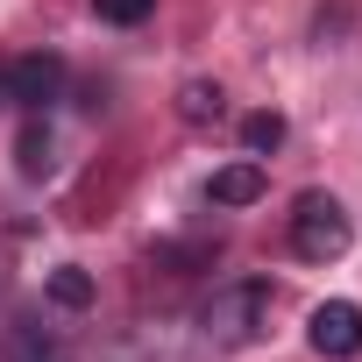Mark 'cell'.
Wrapping results in <instances>:
<instances>
[{"label":"cell","mask_w":362,"mask_h":362,"mask_svg":"<svg viewBox=\"0 0 362 362\" xmlns=\"http://www.w3.org/2000/svg\"><path fill=\"white\" fill-rule=\"evenodd\" d=\"M263 192H270L263 163H228V170H214V185H206V199H214V206H256Z\"/></svg>","instance_id":"cell-5"},{"label":"cell","mask_w":362,"mask_h":362,"mask_svg":"<svg viewBox=\"0 0 362 362\" xmlns=\"http://www.w3.org/2000/svg\"><path fill=\"white\" fill-rule=\"evenodd\" d=\"M0 362H57V334H43L36 320H15L0 334Z\"/></svg>","instance_id":"cell-7"},{"label":"cell","mask_w":362,"mask_h":362,"mask_svg":"<svg viewBox=\"0 0 362 362\" xmlns=\"http://www.w3.org/2000/svg\"><path fill=\"white\" fill-rule=\"evenodd\" d=\"M15 163H22V177H50L57 170V142H50L43 114H29V128L15 135Z\"/></svg>","instance_id":"cell-8"},{"label":"cell","mask_w":362,"mask_h":362,"mask_svg":"<svg viewBox=\"0 0 362 362\" xmlns=\"http://www.w3.org/2000/svg\"><path fill=\"white\" fill-rule=\"evenodd\" d=\"M348 242H355L348 206L334 192H298V206H291V249L305 263H334V256H348Z\"/></svg>","instance_id":"cell-2"},{"label":"cell","mask_w":362,"mask_h":362,"mask_svg":"<svg viewBox=\"0 0 362 362\" xmlns=\"http://www.w3.org/2000/svg\"><path fill=\"white\" fill-rule=\"evenodd\" d=\"M221 114H228V93L214 78H185V86H177V121H185V128H214Z\"/></svg>","instance_id":"cell-6"},{"label":"cell","mask_w":362,"mask_h":362,"mask_svg":"<svg viewBox=\"0 0 362 362\" xmlns=\"http://www.w3.org/2000/svg\"><path fill=\"white\" fill-rule=\"evenodd\" d=\"M93 15H100V22H114V29H135V22H149V15H156V0H93Z\"/></svg>","instance_id":"cell-11"},{"label":"cell","mask_w":362,"mask_h":362,"mask_svg":"<svg viewBox=\"0 0 362 362\" xmlns=\"http://www.w3.org/2000/svg\"><path fill=\"white\" fill-rule=\"evenodd\" d=\"M43 298H50V305H64V313H86V305L100 298V284H93V270L57 263V270H50V284H43Z\"/></svg>","instance_id":"cell-9"},{"label":"cell","mask_w":362,"mask_h":362,"mask_svg":"<svg viewBox=\"0 0 362 362\" xmlns=\"http://www.w3.org/2000/svg\"><path fill=\"white\" fill-rule=\"evenodd\" d=\"M0 100H8V64H0Z\"/></svg>","instance_id":"cell-12"},{"label":"cell","mask_w":362,"mask_h":362,"mask_svg":"<svg viewBox=\"0 0 362 362\" xmlns=\"http://www.w3.org/2000/svg\"><path fill=\"white\" fill-rule=\"evenodd\" d=\"M242 149H249V156H277V149H284V114H277V107L249 114V121H242Z\"/></svg>","instance_id":"cell-10"},{"label":"cell","mask_w":362,"mask_h":362,"mask_svg":"<svg viewBox=\"0 0 362 362\" xmlns=\"http://www.w3.org/2000/svg\"><path fill=\"white\" fill-rule=\"evenodd\" d=\"M199 327H206V341H221V348H249V341H263V327H270V284H263V277L221 284V291L206 298Z\"/></svg>","instance_id":"cell-1"},{"label":"cell","mask_w":362,"mask_h":362,"mask_svg":"<svg viewBox=\"0 0 362 362\" xmlns=\"http://www.w3.org/2000/svg\"><path fill=\"white\" fill-rule=\"evenodd\" d=\"M305 341H313L327 362H348V355H362V305H355V298H327V305H313V320H305Z\"/></svg>","instance_id":"cell-4"},{"label":"cell","mask_w":362,"mask_h":362,"mask_svg":"<svg viewBox=\"0 0 362 362\" xmlns=\"http://www.w3.org/2000/svg\"><path fill=\"white\" fill-rule=\"evenodd\" d=\"M64 57L57 50H29V57H15L8 64V100L15 107H29V114H50L57 100H64Z\"/></svg>","instance_id":"cell-3"}]
</instances>
